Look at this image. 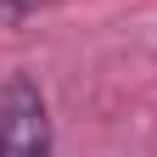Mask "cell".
Segmentation results:
<instances>
[{
    "label": "cell",
    "mask_w": 157,
    "mask_h": 157,
    "mask_svg": "<svg viewBox=\"0 0 157 157\" xmlns=\"http://www.w3.org/2000/svg\"><path fill=\"white\" fill-rule=\"evenodd\" d=\"M0 157H51V112L34 78L0 90Z\"/></svg>",
    "instance_id": "1"
},
{
    "label": "cell",
    "mask_w": 157,
    "mask_h": 157,
    "mask_svg": "<svg viewBox=\"0 0 157 157\" xmlns=\"http://www.w3.org/2000/svg\"><path fill=\"white\" fill-rule=\"evenodd\" d=\"M28 6H39V0H0V11H28Z\"/></svg>",
    "instance_id": "2"
}]
</instances>
